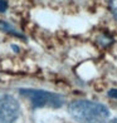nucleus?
I'll return each instance as SVG.
<instances>
[{
	"label": "nucleus",
	"instance_id": "nucleus-1",
	"mask_svg": "<svg viewBox=\"0 0 117 123\" xmlns=\"http://www.w3.org/2000/svg\"><path fill=\"white\" fill-rule=\"evenodd\" d=\"M68 111L71 116L79 123H106L110 117V111L106 105L86 99L72 102Z\"/></svg>",
	"mask_w": 117,
	"mask_h": 123
},
{
	"label": "nucleus",
	"instance_id": "nucleus-2",
	"mask_svg": "<svg viewBox=\"0 0 117 123\" xmlns=\"http://www.w3.org/2000/svg\"><path fill=\"white\" fill-rule=\"evenodd\" d=\"M19 93L23 97L30 100L32 105L34 108L40 107H52L59 108L64 103V98L57 93L47 92V91H39V89H30V88H20Z\"/></svg>",
	"mask_w": 117,
	"mask_h": 123
},
{
	"label": "nucleus",
	"instance_id": "nucleus-3",
	"mask_svg": "<svg viewBox=\"0 0 117 123\" xmlns=\"http://www.w3.org/2000/svg\"><path fill=\"white\" fill-rule=\"evenodd\" d=\"M19 114L18 100L10 94H0V123H14Z\"/></svg>",
	"mask_w": 117,
	"mask_h": 123
},
{
	"label": "nucleus",
	"instance_id": "nucleus-4",
	"mask_svg": "<svg viewBox=\"0 0 117 123\" xmlns=\"http://www.w3.org/2000/svg\"><path fill=\"white\" fill-rule=\"evenodd\" d=\"M0 30H3L5 33H8V34H12L16 38H21V39H25V37L21 34V33L16 29L15 26H13L10 23H8V21L5 20H0Z\"/></svg>",
	"mask_w": 117,
	"mask_h": 123
},
{
	"label": "nucleus",
	"instance_id": "nucleus-5",
	"mask_svg": "<svg viewBox=\"0 0 117 123\" xmlns=\"http://www.w3.org/2000/svg\"><path fill=\"white\" fill-rule=\"evenodd\" d=\"M112 43H113V38L108 34H106V33H102V34H99L97 37V44L101 45L102 48H107Z\"/></svg>",
	"mask_w": 117,
	"mask_h": 123
},
{
	"label": "nucleus",
	"instance_id": "nucleus-6",
	"mask_svg": "<svg viewBox=\"0 0 117 123\" xmlns=\"http://www.w3.org/2000/svg\"><path fill=\"white\" fill-rule=\"evenodd\" d=\"M108 9L115 20L117 21V0H108Z\"/></svg>",
	"mask_w": 117,
	"mask_h": 123
},
{
	"label": "nucleus",
	"instance_id": "nucleus-7",
	"mask_svg": "<svg viewBox=\"0 0 117 123\" xmlns=\"http://www.w3.org/2000/svg\"><path fill=\"white\" fill-rule=\"evenodd\" d=\"M9 8L8 0H0V13H5Z\"/></svg>",
	"mask_w": 117,
	"mask_h": 123
},
{
	"label": "nucleus",
	"instance_id": "nucleus-8",
	"mask_svg": "<svg viewBox=\"0 0 117 123\" xmlns=\"http://www.w3.org/2000/svg\"><path fill=\"white\" fill-rule=\"evenodd\" d=\"M107 96H108L110 98L117 99V88H112V89H110L108 93H107Z\"/></svg>",
	"mask_w": 117,
	"mask_h": 123
},
{
	"label": "nucleus",
	"instance_id": "nucleus-9",
	"mask_svg": "<svg viewBox=\"0 0 117 123\" xmlns=\"http://www.w3.org/2000/svg\"><path fill=\"white\" fill-rule=\"evenodd\" d=\"M112 123H117V119H113V121H111Z\"/></svg>",
	"mask_w": 117,
	"mask_h": 123
}]
</instances>
